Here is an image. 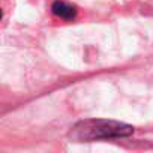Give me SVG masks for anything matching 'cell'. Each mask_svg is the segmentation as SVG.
Masks as SVG:
<instances>
[{"mask_svg":"<svg viewBox=\"0 0 153 153\" xmlns=\"http://www.w3.org/2000/svg\"><path fill=\"white\" fill-rule=\"evenodd\" d=\"M134 134V126L104 119H89L78 122L69 132L74 141H95L108 138H123Z\"/></svg>","mask_w":153,"mask_h":153,"instance_id":"1","label":"cell"},{"mask_svg":"<svg viewBox=\"0 0 153 153\" xmlns=\"http://www.w3.org/2000/svg\"><path fill=\"white\" fill-rule=\"evenodd\" d=\"M51 11L56 17L62 18V20H66V21H71L76 17V8L69 5V3H65V2H60V0H56L51 6Z\"/></svg>","mask_w":153,"mask_h":153,"instance_id":"2","label":"cell"}]
</instances>
